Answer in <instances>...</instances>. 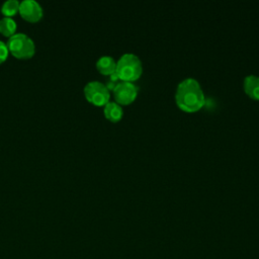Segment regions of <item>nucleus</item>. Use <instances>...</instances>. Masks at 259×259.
Here are the masks:
<instances>
[{
  "mask_svg": "<svg viewBox=\"0 0 259 259\" xmlns=\"http://www.w3.org/2000/svg\"><path fill=\"white\" fill-rule=\"evenodd\" d=\"M96 68L102 75L110 76L115 73L116 62L111 56H101L96 62Z\"/></svg>",
  "mask_w": 259,
  "mask_h": 259,
  "instance_id": "nucleus-9",
  "label": "nucleus"
},
{
  "mask_svg": "<svg viewBox=\"0 0 259 259\" xmlns=\"http://www.w3.org/2000/svg\"><path fill=\"white\" fill-rule=\"evenodd\" d=\"M16 22L12 17H2L0 19V32L5 36H12L16 32Z\"/></svg>",
  "mask_w": 259,
  "mask_h": 259,
  "instance_id": "nucleus-10",
  "label": "nucleus"
},
{
  "mask_svg": "<svg viewBox=\"0 0 259 259\" xmlns=\"http://www.w3.org/2000/svg\"><path fill=\"white\" fill-rule=\"evenodd\" d=\"M142 73L143 64L136 54L125 53L116 62L115 74L120 81L134 82L140 78Z\"/></svg>",
  "mask_w": 259,
  "mask_h": 259,
  "instance_id": "nucleus-2",
  "label": "nucleus"
},
{
  "mask_svg": "<svg viewBox=\"0 0 259 259\" xmlns=\"http://www.w3.org/2000/svg\"><path fill=\"white\" fill-rule=\"evenodd\" d=\"M8 53H9V51H8L7 45L4 41L0 40V64L3 63L7 59Z\"/></svg>",
  "mask_w": 259,
  "mask_h": 259,
  "instance_id": "nucleus-12",
  "label": "nucleus"
},
{
  "mask_svg": "<svg viewBox=\"0 0 259 259\" xmlns=\"http://www.w3.org/2000/svg\"><path fill=\"white\" fill-rule=\"evenodd\" d=\"M8 51L17 59H29L35 53L33 40L24 33H15L8 38Z\"/></svg>",
  "mask_w": 259,
  "mask_h": 259,
  "instance_id": "nucleus-3",
  "label": "nucleus"
},
{
  "mask_svg": "<svg viewBox=\"0 0 259 259\" xmlns=\"http://www.w3.org/2000/svg\"><path fill=\"white\" fill-rule=\"evenodd\" d=\"M243 87L245 93L252 99L259 100V76L250 74L244 78Z\"/></svg>",
  "mask_w": 259,
  "mask_h": 259,
  "instance_id": "nucleus-7",
  "label": "nucleus"
},
{
  "mask_svg": "<svg viewBox=\"0 0 259 259\" xmlns=\"http://www.w3.org/2000/svg\"><path fill=\"white\" fill-rule=\"evenodd\" d=\"M103 112H104V116L112 122H116L120 120L123 115V110L121 105L115 101H108L103 106Z\"/></svg>",
  "mask_w": 259,
  "mask_h": 259,
  "instance_id": "nucleus-8",
  "label": "nucleus"
},
{
  "mask_svg": "<svg viewBox=\"0 0 259 259\" xmlns=\"http://www.w3.org/2000/svg\"><path fill=\"white\" fill-rule=\"evenodd\" d=\"M112 91L115 102L120 105H126L132 103L137 98L139 87L134 82L118 81Z\"/></svg>",
  "mask_w": 259,
  "mask_h": 259,
  "instance_id": "nucleus-5",
  "label": "nucleus"
},
{
  "mask_svg": "<svg viewBox=\"0 0 259 259\" xmlns=\"http://www.w3.org/2000/svg\"><path fill=\"white\" fill-rule=\"evenodd\" d=\"M175 101L178 107L186 112L199 110L205 103V96L200 83L192 77L180 81L176 87Z\"/></svg>",
  "mask_w": 259,
  "mask_h": 259,
  "instance_id": "nucleus-1",
  "label": "nucleus"
},
{
  "mask_svg": "<svg viewBox=\"0 0 259 259\" xmlns=\"http://www.w3.org/2000/svg\"><path fill=\"white\" fill-rule=\"evenodd\" d=\"M22 18L29 22L38 21L44 14L40 4L35 0H23L19 4V11Z\"/></svg>",
  "mask_w": 259,
  "mask_h": 259,
  "instance_id": "nucleus-6",
  "label": "nucleus"
},
{
  "mask_svg": "<svg viewBox=\"0 0 259 259\" xmlns=\"http://www.w3.org/2000/svg\"><path fill=\"white\" fill-rule=\"evenodd\" d=\"M86 99L96 106H104L110 98L106 85L100 81H90L84 87Z\"/></svg>",
  "mask_w": 259,
  "mask_h": 259,
  "instance_id": "nucleus-4",
  "label": "nucleus"
},
{
  "mask_svg": "<svg viewBox=\"0 0 259 259\" xmlns=\"http://www.w3.org/2000/svg\"><path fill=\"white\" fill-rule=\"evenodd\" d=\"M20 2L17 0H7L1 6V12L6 17H11L19 11Z\"/></svg>",
  "mask_w": 259,
  "mask_h": 259,
  "instance_id": "nucleus-11",
  "label": "nucleus"
}]
</instances>
